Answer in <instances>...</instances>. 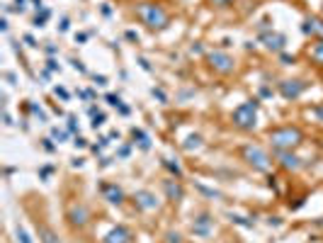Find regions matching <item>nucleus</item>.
Listing matches in <instances>:
<instances>
[{
	"label": "nucleus",
	"instance_id": "obj_2",
	"mask_svg": "<svg viewBox=\"0 0 323 243\" xmlns=\"http://www.w3.org/2000/svg\"><path fill=\"white\" fill-rule=\"evenodd\" d=\"M268 136H270V144H272L275 151H292L304 141V131L299 129V127L287 124V127H275V129H270Z\"/></svg>",
	"mask_w": 323,
	"mask_h": 243
},
{
	"label": "nucleus",
	"instance_id": "obj_39",
	"mask_svg": "<svg viewBox=\"0 0 323 243\" xmlns=\"http://www.w3.org/2000/svg\"><path fill=\"white\" fill-rule=\"evenodd\" d=\"M95 83H97V85H107V78H105V75H95Z\"/></svg>",
	"mask_w": 323,
	"mask_h": 243
},
{
	"label": "nucleus",
	"instance_id": "obj_42",
	"mask_svg": "<svg viewBox=\"0 0 323 243\" xmlns=\"http://www.w3.org/2000/svg\"><path fill=\"white\" fill-rule=\"evenodd\" d=\"M102 15H105V17H110V15H112V8H110V5H102Z\"/></svg>",
	"mask_w": 323,
	"mask_h": 243
},
{
	"label": "nucleus",
	"instance_id": "obj_45",
	"mask_svg": "<svg viewBox=\"0 0 323 243\" xmlns=\"http://www.w3.org/2000/svg\"><path fill=\"white\" fill-rule=\"evenodd\" d=\"M49 173H51V168H49V166H46V168H42V173H39V175H42V178H46V175H49Z\"/></svg>",
	"mask_w": 323,
	"mask_h": 243
},
{
	"label": "nucleus",
	"instance_id": "obj_22",
	"mask_svg": "<svg viewBox=\"0 0 323 243\" xmlns=\"http://www.w3.org/2000/svg\"><path fill=\"white\" fill-rule=\"evenodd\" d=\"M27 107H29V112H32V114H37V117H39V119H42V121H46V119H49V117H46V112H44V110H42V107H39V105L29 103Z\"/></svg>",
	"mask_w": 323,
	"mask_h": 243
},
{
	"label": "nucleus",
	"instance_id": "obj_3",
	"mask_svg": "<svg viewBox=\"0 0 323 243\" xmlns=\"http://www.w3.org/2000/svg\"><path fill=\"white\" fill-rule=\"evenodd\" d=\"M240 158L246 160V166L253 168L255 173H268L272 168V158H270V153L263 146L258 144H248V146H243L240 149Z\"/></svg>",
	"mask_w": 323,
	"mask_h": 243
},
{
	"label": "nucleus",
	"instance_id": "obj_31",
	"mask_svg": "<svg viewBox=\"0 0 323 243\" xmlns=\"http://www.w3.org/2000/svg\"><path fill=\"white\" fill-rule=\"evenodd\" d=\"M73 146L75 149H85V146H88V141L83 139V136H75V141H73Z\"/></svg>",
	"mask_w": 323,
	"mask_h": 243
},
{
	"label": "nucleus",
	"instance_id": "obj_23",
	"mask_svg": "<svg viewBox=\"0 0 323 243\" xmlns=\"http://www.w3.org/2000/svg\"><path fill=\"white\" fill-rule=\"evenodd\" d=\"M17 241L19 243H32V238H29V234L22 229V226H17Z\"/></svg>",
	"mask_w": 323,
	"mask_h": 243
},
{
	"label": "nucleus",
	"instance_id": "obj_30",
	"mask_svg": "<svg viewBox=\"0 0 323 243\" xmlns=\"http://www.w3.org/2000/svg\"><path fill=\"white\" fill-rule=\"evenodd\" d=\"M180 241H183V236L177 234V231H175V234H173V231L168 234V243H180Z\"/></svg>",
	"mask_w": 323,
	"mask_h": 243
},
{
	"label": "nucleus",
	"instance_id": "obj_15",
	"mask_svg": "<svg viewBox=\"0 0 323 243\" xmlns=\"http://www.w3.org/2000/svg\"><path fill=\"white\" fill-rule=\"evenodd\" d=\"M163 190H166V197L168 199H173V202H180V199L185 197V190L177 180H166V183H163Z\"/></svg>",
	"mask_w": 323,
	"mask_h": 243
},
{
	"label": "nucleus",
	"instance_id": "obj_14",
	"mask_svg": "<svg viewBox=\"0 0 323 243\" xmlns=\"http://www.w3.org/2000/svg\"><path fill=\"white\" fill-rule=\"evenodd\" d=\"M192 231L194 236H209V231H212V219H209V214H199L197 219L192 221Z\"/></svg>",
	"mask_w": 323,
	"mask_h": 243
},
{
	"label": "nucleus",
	"instance_id": "obj_1",
	"mask_svg": "<svg viewBox=\"0 0 323 243\" xmlns=\"http://www.w3.org/2000/svg\"><path fill=\"white\" fill-rule=\"evenodd\" d=\"M134 12H136V17L141 19V25H146V27L153 29V32L166 29L168 25H170V15H168L166 8L158 5V3H138Z\"/></svg>",
	"mask_w": 323,
	"mask_h": 243
},
{
	"label": "nucleus",
	"instance_id": "obj_32",
	"mask_svg": "<svg viewBox=\"0 0 323 243\" xmlns=\"http://www.w3.org/2000/svg\"><path fill=\"white\" fill-rule=\"evenodd\" d=\"M46 68H49V71H61V66L56 64L54 58H49V61H46Z\"/></svg>",
	"mask_w": 323,
	"mask_h": 243
},
{
	"label": "nucleus",
	"instance_id": "obj_13",
	"mask_svg": "<svg viewBox=\"0 0 323 243\" xmlns=\"http://www.w3.org/2000/svg\"><path fill=\"white\" fill-rule=\"evenodd\" d=\"M102 195H105V199H107L110 205H122V202H124V192H122V187L112 185V183L102 185Z\"/></svg>",
	"mask_w": 323,
	"mask_h": 243
},
{
	"label": "nucleus",
	"instance_id": "obj_25",
	"mask_svg": "<svg viewBox=\"0 0 323 243\" xmlns=\"http://www.w3.org/2000/svg\"><path fill=\"white\" fill-rule=\"evenodd\" d=\"M209 3H212L214 8H231L236 0H209Z\"/></svg>",
	"mask_w": 323,
	"mask_h": 243
},
{
	"label": "nucleus",
	"instance_id": "obj_34",
	"mask_svg": "<svg viewBox=\"0 0 323 243\" xmlns=\"http://www.w3.org/2000/svg\"><path fill=\"white\" fill-rule=\"evenodd\" d=\"M68 25H71V19L61 17V25H58V29H61V32H68Z\"/></svg>",
	"mask_w": 323,
	"mask_h": 243
},
{
	"label": "nucleus",
	"instance_id": "obj_46",
	"mask_svg": "<svg viewBox=\"0 0 323 243\" xmlns=\"http://www.w3.org/2000/svg\"><path fill=\"white\" fill-rule=\"evenodd\" d=\"M127 39H131V42H138V37L134 34V32H127Z\"/></svg>",
	"mask_w": 323,
	"mask_h": 243
},
{
	"label": "nucleus",
	"instance_id": "obj_41",
	"mask_svg": "<svg viewBox=\"0 0 323 243\" xmlns=\"http://www.w3.org/2000/svg\"><path fill=\"white\" fill-rule=\"evenodd\" d=\"M314 114L318 117V121H323V107H314Z\"/></svg>",
	"mask_w": 323,
	"mask_h": 243
},
{
	"label": "nucleus",
	"instance_id": "obj_10",
	"mask_svg": "<svg viewBox=\"0 0 323 243\" xmlns=\"http://www.w3.org/2000/svg\"><path fill=\"white\" fill-rule=\"evenodd\" d=\"M277 153V160H279V166L285 170H292V173H296V170L304 168V160L299 158L296 153H292V151H275Z\"/></svg>",
	"mask_w": 323,
	"mask_h": 243
},
{
	"label": "nucleus",
	"instance_id": "obj_8",
	"mask_svg": "<svg viewBox=\"0 0 323 243\" xmlns=\"http://www.w3.org/2000/svg\"><path fill=\"white\" fill-rule=\"evenodd\" d=\"M88 221H90V212H88L85 205H73L68 209V224L73 229H83Z\"/></svg>",
	"mask_w": 323,
	"mask_h": 243
},
{
	"label": "nucleus",
	"instance_id": "obj_21",
	"mask_svg": "<svg viewBox=\"0 0 323 243\" xmlns=\"http://www.w3.org/2000/svg\"><path fill=\"white\" fill-rule=\"evenodd\" d=\"M163 166H166V168L170 170V173H173L175 178H183V168H180L177 163H173V160H170V158H163Z\"/></svg>",
	"mask_w": 323,
	"mask_h": 243
},
{
	"label": "nucleus",
	"instance_id": "obj_6",
	"mask_svg": "<svg viewBox=\"0 0 323 243\" xmlns=\"http://www.w3.org/2000/svg\"><path fill=\"white\" fill-rule=\"evenodd\" d=\"M277 90H279V95L285 97V100H296V97H301V93L306 90V83L304 80H299V78H294V80H282V83L277 85Z\"/></svg>",
	"mask_w": 323,
	"mask_h": 243
},
{
	"label": "nucleus",
	"instance_id": "obj_20",
	"mask_svg": "<svg viewBox=\"0 0 323 243\" xmlns=\"http://www.w3.org/2000/svg\"><path fill=\"white\" fill-rule=\"evenodd\" d=\"M49 17H51V10L42 8V12H37V17H34V27H44Z\"/></svg>",
	"mask_w": 323,
	"mask_h": 243
},
{
	"label": "nucleus",
	"instance_id": "obj_24",
	"mask_svg": "<svg viewBox=\"0 0 323 243\" xmlns=\"http://www.w3.org/2000/svg\"><path fill=\"white\" fill-rule=\"evenodd\" d=\"M105 124V114L97 112V114H92V129H97V127H102Z\"/></svg>",
	"mask_w": 323,
	"mask_h": 243
},
{
	"label": "nucleus",
	"instance_id": "obj_16",
	"mask_svg": "<svg viewBox=\"0 0 323 243\" xmlns=\"http://www.w3.org/2000/svg\"><path fill=\"white\" fill-rule=\"evenodd\" d=\"M37 231H39V241L42 243H61V238L56 236L54 229H49L44 224H37Z\"/></svg>",
	"mask_w": 323,
	"mask_h": 243
},
{
	"label": "nucleus",
	"instance_id": "obj_11",
	"mask_svg": "<svg viewBox=\"0 0 323 243\" xmlns=\"http://www.w3.org/2000/svg\"><path fill=\"white\" fill-rule=\"evenodd\" d=\"M131 241H134V234H131L127 226H114L102 238V243H131Z\"/></svg>",
	"mask_w": 323,
	"mask_h": 243
},
{
	"label": "nucleus",
	"instance_id": "obj_26",
	"mask_svg": "<svg viewBox=\"0 0 323 243\" xmlns=\"http://www.w3.org/2000/svg\"><path fill=\"white\" fill-rule=\"evenodd\" d=\"M151 95H153V97H158V100H160V103H163V105L168 103L166 93H163V90H160V88H153V90H151Z\"/></svg>",
	"mask_w": 323,
	"mask_h": 243
},
{
	"label": "nucleus",
	"instance_id": "obj_5",
	"mask_svg": "<svg viewBox=\"0 0 323 243\" xmlns=\"http://www.w3.org/2000/svg\"><path fill=\"white\" fill-rule=\"evenodd\" d=\"M207 64H209V68H214L216 73H221V75H229L236 71V61L226 51H209L207 54Z\"/></svg>",
	"mask_w": 323,
	"mask_h": 243
},
{
	"label": "nucleus",
	"instance_id": "obj_35",
	"mask_svg": "<svg viewBox=\"0 0 323 243\" xmlns=\"http://www.w3.org/2000/svg\"><path fill=\"white\" fill-rule=\"evenodd\" d=\"M78 129V121H75V117H68V131H75Z\"/></svg>",
	"mask_w": 323,
	"mask_h": 243
},
{
	"label": "nucleus",
	"instance_id": "obj_44",
	"mask_svg": "<svg viewBox=\"0 0 323 243\" xmlns=\"http://www.w3.org/2000/svg\"><path fill=\"white\" fill-rule=\"evenodd\" d=\"M138 64H141V66H144V68H146V71H151V64H148V61H146V58H138Z\"/></svg>",
	"mask_w": 323,
	"mask_h": 243
},
{
	"label": "nucleus",
	"instance_id": "obj_33",
	"mask_svg": "<svg viewBox=\"0 0 323 243\" xmlns=\"http://www.w3.org/2000/svg\"><path fill=\"white\" fill-rule=\"evenodd\" d=\"M54 93L61 97V100H68V90H64V88H54Z\"/></svg>",
	"mask_w": 323,
	"mask_h": 243
},
{
	"label": "nucleus",
	"instance_id": "obj_29",
	"mask_svg": "<svg viewBox=\"0 0 323 243\" xmlns=\"http://www.w3.org/2000/svg\"><path fill=\"white\" fill-rule=\"evenodd\" d=\"M51 136H54V139H58V144H61V141L66 139V131H61L58 127H54V129H51Z\"/></svg>",
	"mask_w": 323,
	"mask_h": 243
},
{
	"label": "nucleus",
	"instance_id": "obj_28",
	"mask_svg": "<svg viewBox=\"0 0 323 243\" xmlns=\"http://www.w3.org/2000/svg\"><path fill=\"white\" fill-rule=\"evenodd\" d=\"M105 100H107V103H110L112 107H122V100H119V95H107V97H105Z\"/></svg>",
	"mask_w": 323,
	"mask_h": 243
},
{
	"label": "nucleus",
	"instance_id": "obj_9",
	"mask_svg": "<svg viewBox=\"0 0 323 243\" xmlns=\"http://www.w3.org/2000/svg\"><path fill=\"white\" fill-rule=\"evenodd\" d=\"M134 205H136V209H141V212H151V209L158 207V199L151 190H136V192H134Z\"/></svg>",
	"mask_w": 323,
	"mask_h": 243
},
{
	"label": "nucleus",
	"instance_id": "obj_40",
	"mask_svg": "<svg viewBox=\"0 0 323 243\" xmlns=\"http://www.w3.org/2000/svg\"><path fill=\"white\" fill-rule=\"evenodd\" d=\"M25 42H27L29 47H39V44H37V39H34V37H29V34H27V37H25Z\"/></svg>",
	"mask_w": 323,
	"mask_h": 243
},
{
	"label": "nucleus",
	"instance_id": "obj_36",
	"mask_svg": "<svg viewBox=\"0 0 323 243\" xmlns=\"http://www.w3.org/2000/svg\"><path fill=\"white\" fill-rule=\"evenodd\" d=\"M279 58H282V64H285V66L294 64V56H287V54H279Z\"/></svg>",
	"mask_w": 323,
	"mask_h": 243
},
{
	"label": "nucleus",
	"instance_id": "obj_38",
	"mask_svg": "<svg viewBox=\"0 0 323 243\" xmlns=\"http://www.w3.org/2000/svg\"><path fill=\"white\" fill-rule=\"evenodd\" d=\"M73 68L75 71H80V73H85V66L80 64V61H75V58H73Z\"/></svg>",
	"mask_w": 323,
	"mask_h": 243
},
{
	"label": "nucleus",
	"instance_id": "obj_27",
	"mask_svg": "<svg viewBox=\"0 0 323 243\" xmlns=\"http://www.w3.org/2000/svg\"><path fill=\"white\" fill-rule=\"evenodd\" d=\"M25 3H27V0H15V5H12V8H5L10 12V10H15V12H25Z\"/></svg>",
	"mask_w": 323,
	"mask_h": 243
},
{
	"label": "nucleus",
	"instance_id": "obj_12",
	"mask_svg": "<svg viewBox=\"0 0 323 243\" xmlns=\"http://www.w3.org/2000/svg\"><path fill=\"white\" fill-rule=\"evenodd\" d=\"M301 32H304V34H311V37L323 39V19L321 17H306L304 25H301Z\"/></svg>",
	"mask_w": 323,
	"mask_h": 243
},
{
	"label": "nucleus",
	"instance_id": "obj_4",
	"mask_svg": "<svg viewBox=\"0 0 323 243\" xmlns=\"http://www.w3.org/2000/svg\"><path fill=\"white\" fill-rule=\"evenodd\" d=\"M258 107H260L258 100H248V103L238 105V107L233 110V114H231L233 124H236L240 131H253L258 127Z\"/></svg>",
	"mask_w": 323,
	"mask_h": 243
},
{
	"label": "nucleus",
	"instance_id": "obj_43",
	"mask_svg": "<svg viewBox=\"0 0 323 243\" xmlns=\"http://www.w3.org/2000/svg\"><path fill=\"white\" fill-rule=\"evenodd\" d=\"M119 156H122V158H127V156H129V146H122V151H119Z\"/></svg>",
	"mask_w": 323,
	"mask_h": 243
},
{
	"label": "nucleus",
	"instance_id": "obj_17",
	"mask_svg": "<svg viewBox=\"0 0 323 243\" xmlns=\"http://www.w3.org/2000/svg\"><path fill=\"white\" fill-rule=\"evenodd\" d=\"M309 58L314 61V64H318V66H323V39H318L314 47L309 49Z\"/></svg>",
	"mask_w": 323,
	"mask_h": 243
},
{
	"label": "nucleus",
	"instance_id": "obj_37",
	"mask_svg": "<svg viewBox=\"0 0 323 243\" xmlns=\"http://www.w3.org/2000/svg\"><path fill=\"white\" fill-rule=\"evenodd\" d=\"M44 151H49V153H51V151H56V146L51 144V139H44Z\"/></svg>",
	"mask_w": 323,
	"mask_h": 243
},
{
	"label": "nucleus",
	"instance_id": "obj_7",
	"mask_svg": "<svg viewBox=\"0 0 323 243\" xmlns=\"http://www.w3.org/2000/svg\"><path fill=\"white\" fill-rule=\"evenodd\" d=\"M260 42H263L265 49L272 51V54H282L287 47V37L279 34V32H263V34H260Z\"/></svg>",
	"mask_w": 323,
	"mask_h": 243
},
{
	"label": "nucleus",
	"instance_id": "obj_18",
	"mask_svg": "<svg viewBox=\"0 0 323 243\" xmlns=\"http://www.w3.org/2000/svg\"><path fill=\"white\" fill-rule=\"evenodd\" d=\"M131 139H134V144H138L144 151L151 149V139H148V136L141 129H131Z\"/></svg>",
	"mask_w": 323,
	"mask_h": 243
},
{
	"label": "nucleus",
	"instance_id": "obj_19",
	"mask_svg": "<svg viewBox=\"0 0 323 243\" xmlns=\"http://www.w3.org/2000/svg\"><path fill=\"white\" fill-rule=\"evenodd\" d=\"M183 149H185V151H197V149H202V136H199V134H190V136L185 139Z\"/></svg>",
	"mask_w": 323,
	"mask_h": 243
}]
</instances>
